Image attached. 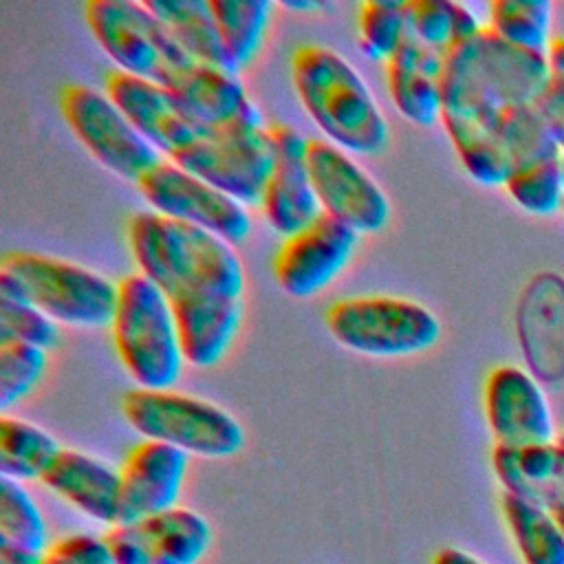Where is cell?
Segmentation results:
<instances>
[{
  "mask_svg": "<svg viewBox=\"0 0 564 564\" xmlns=\"http://www.w3.org/2000/svg\"><path fill=\"white\" fill-rule=\"evenodd\" d=\"M546 84V53L513 46L487 26L445 55L441 123L469 178L485 187L507 183L511 161L496 123L505 110L535 104Z\"/></svg>",
  "mask_w": 564,
  "mask_h": 564,
  "instance_id": "1",
  "label": "cell"
},
{
  "mask_svg": "<svg viewBox=\"0 0 564 564\" xmlns=\"http://www.w3.org/2000/svg\"><path fill=\"white\" fill-rule=\"evenodd\" d=\"M126 234L139 273L150 278L170 302L242 300V262L234 245L212 231L145 209L128 220Z\"/></svg>",
  "mask_w": 564,
  "mask_h": 564,
  "instance_id": "2",
  "label": "cell"
},
{
  "mask_svg": "<svg viewBox=\"0 0 564 564\" xmlns=\"http://www.w3.org/2000/svg\"><path fill=\"white\" fill-rule=\"evenodd\" d=\"M289 68L302 108L326 141L359 156L388 148V119L341 53L322 44H302L293 51Z\"/></svg>",
  "mask_w": 564,
  "mask_h": 564,
  "instance_id": "3",
  "label": "cell"
},
{
  "mask_svg": "<svg viewBox=\"0 0 564 564\" xmlns=\"http://www.w3.org/2000/svg\"><path fill=\"white\" fill-rule=\"evenodd\" d=\"M117 289L110 333L121 366L137 388H174L185 357L170 300L139 271L121 278Z\"/></svg>",
  "mask_w": 564,
  "mask_h": 564,
  "instance_id": "4",
  "label": "cell"
},
{
  "mask_svg": "<svg viewBox=\"0 0 564 564\" xmlns=\"http://www.w3.org/2000/svg\"><path fill=\"white\" fill-rule=\"evenodd\" d=\"M121 414L139 436L167 443L187 456L231 458L247 441L242 423L231 412L172 388L128 390L121 399Z\"/></svg>",
  "mask_w": 564,
  "mask_h": 564,
  "instance_id": "5",
  "label": "cell"
},
{
  "mask_svg": "<svg viewBox=\"0 0 564 564\" xmlns=\"http://www.w3.org/2000/svg\"><path fill=\"white\" fill-rule=\"evenodd\" d=\"M326 328L344 348L368 357H410L441 339L438 317L397 295L341 297L326 311Z\"/></svg>",
  "mask_w": 564,
  "mask_h": 564,
  "instance_id": "6",
  "label": "cell"
},
{
  "mask_svg": "<svg viewBox=\"0 0 564 564\" xmlns=\"http://www.w3.org/2000/svg\"><path fill=\"white\" fill-rule=\"evenodd\" d=\"M0 269L18 278L31 304L57 324L79 328L112 324L117 282L88 267L37 251H9Z\"/></svg>",
  "mask_w": 564,
  "mask_h": 564,
  "instance_id": "7",
  "label": "cell"
},
{
  "mask_svg": "<svg viewBox=\"0 0 564 564\" xmlns=\"http://www.w3.org/2000/svg\"><path fill=\"white\" fill-rule=\"evenodd\" d=\"M84 20L117 70L165 84L192 64L145 2L88 0Z\"/></svg>",
  "mask_w": 564,
  "mask_h": 564,
  "instance_id": "8",
  "label": "cell"
},
{
  "mask_svg": "<svg viewBox=\"0 0 564 564\" xmlns=\"http://www.w3.org/2000/svg\"><path fill=\"white\" fill-rule=\"evenodd\" d=\"M170 161L247 207L260 205L275 154L269 126H240L200 132Z\"/></svg>",
  "mask_w": 564,
  "mask_h": 564,
  "instance_id": "9",
  "label": "cell"
},
{
  "mask_svg": "<svg viewBox=\"0 0 564 564\" xmlns=\"http://www.w3.org/2000/svg\"><path fill=\"white\" fill-rule=\"evenodd\" d=\"M59 110L68 130L97 163L126 181L137 183L163 159L104 90L66 84L59 93Z\"/></svg>",
  "mask_w": 564,
  "mask_h": 564,
  "instance_id": "10",
  "label": "cell"
},
{
  "mask_svg": "<svg viewBox=\"0 0 564 564\" xmlns=\"http://www.w3.org/2000/svg\"><path fill=\"white\" fill-rule=\"evenodd\" d=\"M134 185L152 212L207 229L229 245H238L251 234V216L242 203L170 159H161Z\"/></svg>",
  "mask_w": 564,
  "mask_h": 564,
  "instance_id": "11",
  "label": "cell"
},
{
  "mask_svg": "<svg viewBox=\"0 0 564 564\" xmlns=\"http://www.w3.org/2000/svg\"><path fill=\"white\" fill-rule=\"evenodd\" d=\"M308 174L322 214L361 234L388 227L392 207L381 185L348 154L326 139H308Z\"/></svg>",
  "mask_w": 564,
  "mask_h": 564,
  "instance_id": "12",
  "label": "cell"
},
{
  "mask_svg": "<svg viewBox=\"0 0 564 564\" xmlns=\"http://www.w3.org/2000/svg\"><path fill=\"white\" fill-rule=\"evenodd\" d=\"M117 564H200L214 544L212 522L189 507L106 529Z\"/></svg>",
  "mask_w": 564,
  "mask_h": 564,
  "instance_id": "13",
  "label": "cell"
},
{
  "mask_svg": "<svg viewBox=\"0 0 564 564\" xmlns=\"http://www.w3.org/2000/svg\"><path fill=\"white\" fill-rule=\"evenodd\" d=\"M359 234L322 214L297 234L284 238L273 258V278L282 293L306 300L322 293L355 256Z\"/></svg>",
  "mask_w": 564,
  "mask_h": 564,
  "instance_id": "14",
  "label": "cell"
},
{
  "mask_svg": "<svg viewBox=\"0 0 564 564\" xmlns=\"http://www.w3.org/2000/svg\"><path fill=\"white\" fill-rule=\"evenodd\" d=\"M482 408L496 445L527 447L557 438L549 397L527 368L496 366L485 379Z\"/></svg>",
  "mask_w": 564,
  "mask_h": 564,
  "instance_id": "15",
  "label": "cell"
},
{
  "mask_svg": "<svg viewBox=\"0 0 564 564\" xmlns=\"http://www.w3.org/2000/svg\"><path fill=\"white\" fill-rule=\"evenodd\" d=\"M269 134L273 141L275 161L260 200V209L271 229L289 238L319 218L322 207L306 163L308 139L295 126L284 121L269 123Z\"/></svg>",
  "mask_w": 564,
  "mask_h": 564,
  "instance_id": "16",
  "label": "cell"
},
{
  "mask_svg": "<svg viewBox=\"0 0 564 564\" xmlns=\"http://www.w3.org/2000/svg\"><path fill=\"white\" fill-rule=\"evenodd\" d=\"M181 110L203 130H229L240 126H264L238 73L212 64L192 62L165 84Z\"/></svg>",
  "mask_w": 564,
  "mask_h": 564,
  "instance_id": "17",
  "label": "cell"
},
{
  "mask_svg": "<svg viewBox=\"0 0 564 564\" xmlns=\"http://www.w3.org/2000/svg\"><path fill=\"white\" fill-rule=\"evenodd\" d=\"M185 452L143 438L123 458L121 474V520H141L178 507L189 469Z\"/></svg>",
  "mask_w": 564,
  "mask_h": 564,
  "instance_id": "18",
  "label": "cell"
},
{
  "mask_svg": "<svg viewBox=\"0 0 564 564\" xmlns=\"http://www.w3.org/2000/svg\"><path fill=\"white\" fill-rule=\"evenodd\" d=\"M104 93L163 159H170L203 132L181 110L172 93L156 82L115 68L104 79Z\"/></svg>",
  "mask_w": 564,
  "mask_h": 564,
  "instance_id": "19",
  "label": "cell"
},
{
  "mask_svg": "<svg viewBox=\"0 0 564 564\" xmlns=\"http://www.w3.org/2000/svg\"><path fill=\"white\" fill-rule=\"evenodd\" d=\"M40 482L95 524L121 520V474L95 454L62 447Z\"/></svg>",
  "mask_w": 564,
  "mask_h": 564,
  "instance_id": "20",
  "label": "cell"
},
{
  "mask_svg": "<svg viewBox=\"0 0 564 564\" xmlns=\"http://www.w3.org/2000/svg\"><path fill=\"white\" fill-rule=\"evenodd\" d=\"M445 55L423 46L414 37L386 62V84L399 115L414 126L430 128L443 112Z\"/></svg>",
  "mask_w": 564,
  "mask_h": 564,
  "instance_id": "21",
  "label": "cell"
},
{
  "mask_svg": "<svg viewBox=\"0 0 564 564\" xmlns=\"http://www.w3.org/2000/svg\"><path fill=\"white\" fill-rule=\"evenodd\" d=\"M491 467L502 494L531 500L551 511L564 507V432L555 441L540 445H494Z\"/></svg>",
  "mask_w": 564,
  "mask_h": 564,
  "instance_id": "22",
  "label": "cell"
},
{
  "mask_svg": "<svg viewBox=\"0 0 564 564\" xmlns=\"http://www.w3.org/2000/svg\"><path fill=\"white\" fill-rule=\"evenodd\" d=\"M185 364L194 368L216 366L231 348L240 322L242 300L196 297L170 302Z\"/></svg>",
  "mask_w": 564,
  "mask_h": 564,
  "instance_id": "23",
  "label": "cell"
},
{
  "mask_svg": "<svg viewBox=\"0 0 564 564\" xmlns=\"http://www.w3.org/2000/svg\"><path fill=\"white\" fill-rule=\"evenodd\" d=\"M178 48L198 64L231 68L209 0H143ZM236 73V70H234Z\"/></svg>",
  "mask_w": 564,
  "mask_h": 564,
  "instance_id": "24",
  "label": "cell"
},
{
  "mask_svg": "<svg viewBox=\"0 0 564 564\" xmlns=\"http://www.w3.org/2000/svg\"><path fill=\"white\" fill-rule=\"evenodd\" d=\"M500 509L522 564H564V529L551 509L511 494Z\"/></svg>",
  "mask_w": 564,
  "mask_h": 564,
  "instance_id": "25",
  "label": "cell"
},
{
  "mask_svg": "<svg viewBox=\"0 0 564 564\" xmlns=\"http://www.w3.org/2000/svg\"><path fill=\"white\" fill-rule=\"evenodd\" d=\"M62 445L57 438L33 421L2 414L0 416V474L18 482L42 480Z\"/></svg>",
  "mask_w": 564,
  "mask_h": 564,
  "instance_id": "26",
  "label": "cell"
},
{
  "mask_svg": "<svg viewBox=\"0 0 564 564\" xmlns=\"http://www.w3.org/2000/svg\"><path fill=\"white\" fill-rule=\"evenodd\" d=\"M403 9L410 37L441 55L485 29L469 7L452 0H405Z\"/></svg>",
  "mask_w": 564,
  "mask_h": 564,
  "instance_id": "27",
  "label": "cell"
},
{
  "mask_svg": "<svg viewBox=\"0 0 564 564\" xmlns=\"http://www.w3.org/2000/svg\"><path fill=\"white\" fill-rule=\"evenodd\" d=\"M227 59L236 73L253 62L260 53L273 2L269 0H209Z\"/></svg>",
  "mask_w": 564,
  "mask_h": 564,
  "instance_id": "28",
  "label": "cell"
},
{
  "mask_svg": "<svg viewBox=\"0 0 564 564\" xmlns=\"http://www.w3.org/2000/svg\"><path fill=\"white\" fill-rule=\"evenodd\" d=\"M53 542L48 520L26 485L0 478V546L46 555Z\"/></svg>",
  "mask_w": 564,
  "mask_h": 564,
  "instance_id": "29",
  "label": "cell"
},
{
  "mask_svg": "<svg viewBox=\"0 0 564 564\" xmlns=\"http://www.w3.org/2000/svg\"><path fill=\"white\" fill-rule=\"evenodd\" d=\"M496 137L511 161V170L564 156L535 104L505 110L496 123Z\"/></svg>",
  "mask_w": 564,
  "mask_h": 564,
  "instance_id": "30",
  "label": "cell"
},
{
  "mask_svg": "<svg viewBox=\"0 0 564 564\" xmlns=\"http://www.w3.org/2000/svg\"><path fill=\"white\" fill-rule=\"evenodd\" d=\"M551 22L553 4L546 0H494L485 26L513 46L546 53L553 42Z\"/></svg>",
  "mask_w": 564,
  "mask_h": 564,
  "instance_id": "31",
  "label": "cell"
},
{
  "mask_svg": "<svg viewBox=\"0 0 564 564\" xmlns=\"http://www.w3.org/2000/svg\"><path fill=\"white\" fill-rule=\"evenodd\" d=\"M410 37L403 2L366 0L357 13L359 51L372 62H388Z\"/></svg>",
  "mask_w": 564,
  "mask_h": 564,
  "instance_id": "32",
  "label": "cell"
},
{
  "mask_svg": "<svg viewBox=\"0 0 564 564\" xmlns=\"http://www.w3.org/2000/svg\"><path fill=\"white\" fill-rule=\"evenodd\" d=\"M505 192L533 216H551L564 209V156L511 170Z\"/></svg>",
  "mask_w": 564,
  "mask_h": 564,
  "instance_id": "33",
  "label": "cell"
},
{
  "mask_svg": "<svg viewBox=\"0 0 564 564\" xmlns=\"http://www.w3.org/2000/svg\"><path fill=\"white\" fill-rule=\"evenodd\" d=\"M48 366V350L22 344L0 341V410L2 414L26 399L42 381Z\"/></svg>",
  "mask_w": 564,
  "mask_h": 564,
  "instance_id": "34",
  "label": "cell"
},
{
  "mask_svg": "<svg viewBox=\"0 0 564 564\" xmlns=\"http://www.w3.org/2000/svg\"><path fill=\"white\" fill-rule=\"evenodd\" d=\"M59 326L31 302L0 300V341H22L44 350L59 344Z\"/></svg>",
  "mask_w": 564,
  "mask_h": 564,
  "instance_id": "35",
  "label": "cell"
},
{
  "mask_svg": "<svg viewBox=\"0 0 564 564\" xmlns=\"http://www.w3.org/2000/svg\"><path fill=\"white\" fill-rule=\"evenodd\" d=\"M42 564H117L106 535L70 533L51 544Z\"/></svg>",
  "mask_w": 564,
  "mask_h": 564,
  "instance_id": "36",
  "label": "cell"
},
{
  "mask_svg": "<svg viewBox=\"0 0 564 564\" xmlns=\"http://www.w3.org/2000/svg\"><path fill=\"white\" fill-rule=\"evenodd\" d=\"M542 119L546 121L551 134L555 137L562 154H564V84L549 79L546 88L535 101Z\"/></svg>",
  "mask_w": 564,
  "mask_h": 564,
  "instance_id": "37",
  "label": "cell"
},
{
  "mask_svg": "<svg viewBox=\"0 0 564 564\" xmlns=\"http://www.w3.org/2000/svg\"><path fill=\"white\" fill-rule=\"evenodd\" d=\"M432 564H489V562H485L476 553L465 551L460 546H445L434 553Z\"/></svg>",
  "mask_w": 564,
  "mask_h": 564,
  "instance_id": "38",
  "label": "cell"
},
{
  "mask_svg": "<svg viewBox=\"0 0 564 564\" xmlns=\"http://www.w3.org/2000/svg\"><path fill=\"white\" fill-rule=\"evenodd\" d=\"M546 64H549V79L564 84V35L553 37L546 48Z\"/></svg>",
  "mask_w": 564,
  "mask_h": 564,
  "instance_id": "39",
  "label": "cell"
},
{
  "mask_svg": "<svg viewBox=\"0 0 564 564\" xmlns=\"http://www.w3.org/2000/svg\"><path fill=\"white\" fill-rule=\"evenodd\" d=\"M282 7L295 13H315V11H322L326 4L317 0H289V2H282Z\"/></svg>",
  "mask_w": 564,
  "mask_h": 564,
  "instance_id": "40",
  "label": "cell"
},
{
  "mask_svg": "<svg viewBox=\"0 0 564 564\" xmlns=\"http://www.w3.org/2000/svg\"><path fill=\"white\" fill-rule=\"evenodd\" d=\"M555 516H557V520H560V524H562V529H564V507H560V509H555L553 511Z\"/></svg>",
  "mask_w": 564,
  "mask_h": 564,
  "instance_id": "41",
  "label": "cell"
},
{
  "mask_svg": "<svg viewBox=\"0 0 564 564\" xmlns=\"http://www.w3.org/2000/svg\"><path fill=\"white\" fill-rule=\"evenodd\" d=\"M562 212H564V209H562Z\"/></svg>",
  "mask_w": 564,
  "mask_h": 564,
  "instance_id": "42",
  "label": "cell"
}]
</instances>
